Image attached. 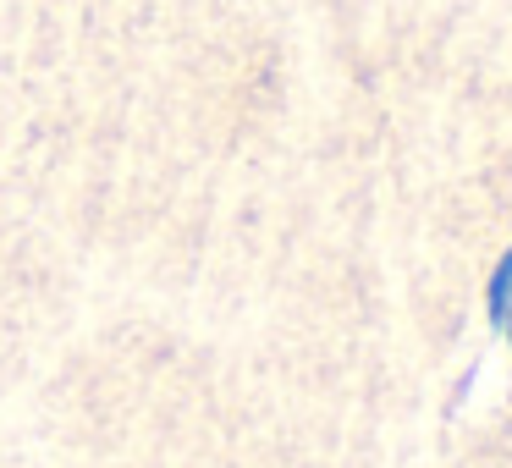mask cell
Wrapping results in <instances>:
<instances>
[{
    "instance_id": "1",
    "label": "cell",
    "mask_w": 512,
    "mask_h": 468,
    "mask_svg": "<svg viewBox=\"0 0 512 468\" xmlns=\"http://www.w3.org/2000/svg\"><path fill=\"white\" fill-rule=\"evenodd\" d=\"M485 309H490V325L512 342V248L501 254L496 276H490V287H485Z\"/></svg>"
}]
</instances>
